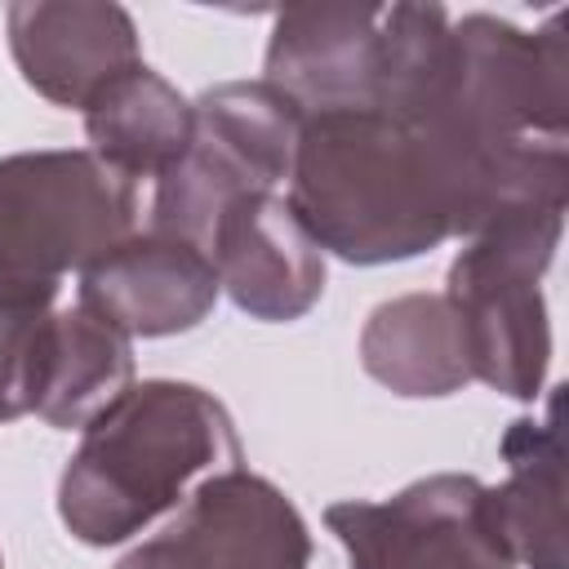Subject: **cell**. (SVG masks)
I'll return each mask as SVG.
<instances>
[{
  "instance_id": "cell-8",
  "label": "cell",
  "mask_w": 569,
  "mask_h": 569,
  "mask_svg": "<svg viewBox=\"0 0 569 569\" xmlns=\"http://www.w3.org/2000/svg\"><path fill=\"white\" fill-rule=\"evenodd\" d=\"M213 258L169 231H133L76 276V302L133 338L191 333L218 307Z\"/></svg>"
},
{
  "instance_id": "cell-15",
  "label": "cell",
  "mask_w": 569,
  "mask_h": 569,
  "mask_svg": "<svg viewBox=\"0 0 569 569\" xmlns=\"http://www.w3.org/2000/svg\"><path fill=\"white\" fill-rule=\"evenodd\" d=\"M80 116L89 151L138 187L164 178L191 142V98L147 62L116 76Z\"/></svg>"
},
{
  "instance_id": "cell-17",
  "label": "cell",
  "mask_w": 569,
  "mask_h": 569,
  "mask_svg": "<svg viewBox=\"0 0 569 569\" xmlns=\"http://www.w3.org/2000/svg\"><path fill=\"white\" fill-rule=\"evenodd\" d=\"M0 569H4V556H0Z\"/></svg>"
},
{
  "instance_id": "cell-3",
  "label": "cell",
  "mask_w": 569,
  "mask_h": 569,
  "mask_svg": "<svg viewBox=\"0 0 569 569\" xmlns=\"http://www.w3.org/2000/svg\"><path fill=\"white\" fill-rule=\"evenodd\" d=\"M142 187L89 147L0 156V302L58 307L62 280L138 231Z\"/></svg>"
},
{
  "instance_id": "cell-11",
  "label": "cell",
  "mask_w": 569,
  "mask_h": 569,
  "mask_svg": "<svg viewBox=\"0 0 569 569\" xmlns=\"http://www.w3.org/2000/svg\"><path fill=\"white\" fill-rule=\"evenodd\" d=\"M387 4H298L276 13L262 80L302 116L378 107Z\"/></svg>"
},
{
  "instance_id": "cell-10",
  "label": "cell",
  "mask_w": 569,
  "mask_h": 569,
  "mask_svg": "<svg viewBox=\"0 0 569 569\" xmlns=\"http://www.w3.org/2000/svg\"><path fill=\"white\" fill-rule=\"evenodd\" d=\"M4 36L22 84L67 111H84L142 62L138 22L111 0H18L4 9Z\"/></svg>"
},
{
  "instance_id": "cell-13",
  "label": "cell",
  "mask_w": 569,
  "mask_h": 569,
  "mask_svg": "<svg viewBox=\"0 0 569 569\" xmlns=\"http://www.w3.org/2000/svg\"><path fill=\"white\" fill-rule=\"evenodd\" d=\"M365 373L400 400H445L471 382L462 325L445 293H396L360 329Z\"/></svg>"
},
{
  "instance_id": "cell-2",
  "label": "cell",
  "mask_w": 569,
  "mask_h": 569,
  "mask_svg": "<svg viewBox=\"0 0 569 569\" xmlns=\"http://www.w3.org/2000/svg\"><path fill=\"white\" fill-rule=\"evenodd\" d=\"M240 458V431L213 391L182 378L133 382L80 431L58 476V520L84 547H120Z\"/></svg>"
},
{
  "instance_id": "cell-1",
  "label": "cell",
  "mask_w": 569,
  "mask_h": 569,
  "mask_svg": "<svg viewBox=\"0 0 569 569\" xmlns=\"http://www.w3.org/2000/svg\"><path fill=\"white\" fill-rule=\"evenodd\" d=\"M289 209L351 267L409 262L525 209L516 182L458 133L378 107L302 116Z\"/></svg>"
},
{
  "instance_id": "cell-6",
  "label": "cell",
  "mask_w": 569,
  "mask_h": 569,
  "mask_svg": "<svg viewBox=\"0 0 569 569\" xmlns=\"http://www.w3.org/2000/svg\"><path fill=\"white\" fill-rule=\"evenodd\" d=\"M325 529L347 569H516L489 516V485L467 471L422 476L391 498H342Z\"/></svg>"
},
{
  "instance_id": "cell-5",
  "label": "cell",
  "mask_w": 569,
  "mask_h": 569,
  "mask_svg": "<svg viewBox=\"0 0 569 569\" xmlns=\"http://www.w3.org/2000/svg\"><path fill=\"white\" fill-rule=\"evenodd\" d=\"M298 129L302 111L267 80H222L204 89L191 98L187 151L156 178L147 227L204 249L231 200L289 187Z\"/></svg>"
},
{
  "instance_id": "cell-14",
  "label": "cell",
  "mask_w": 569,
  "mask_h": 569,
  "mask_svg": "<svg viewBox=\"0 0 569 569\" xmlns=\"http://www.w3.org/2000/svg\"><path fill=\"white\" fill-rule=\"evenodd\" d=\"M133 342L120 329H111L80 302L53 307L31 413L53 431H84L133 387Z\"/></svg>"
},
{
  "instance_id": "cell-16",
  "label": "cell",
  "mask_w": 569,
  "mask_h": 569,
  "mask_svg": "<svg viewBox=\"0 0 569 569\" xmlns=\"http://www.w3.org/2000/svg\"><path fill=\"white\" fill-rule=\"evenodd\" d=\"M49 316H53V307L0 302V422H18L36 409Z\"/></svg>"
},
{
  "instance_id": "cell-12",
  "label": "cell",
  "mask_w": 569,
  "mask_h": 569,
  "mask_svg": "<svg viewBox=\"0 0 569 569\" xmlns=\"http://www.w3.org/2000/svg\"><path fill=\"white\" fill-rule=\"evenodd\" d=\"M560 391H547L542 418H516L502 431L507 480L489 485V516L516 569H565V440Z\"/></svg>"
},
{
  "instance_id": "cell-9",
  "label": "cell",
  "mask_w": 569,
  "mask_h": 569,
  "mask_svg": "<svg viewBox=\"0 0 569 569\" xmlns=\"http://www.w3.org/2000/svg\"><path fill=\"white\" fill-rule=\"evenodd\" d=\"M204 249L213 258L222 293L249 320L293 325L325 298V249L311 240L280 191L231 200L218 213Z\"/></svg>"
},
{
  "instance_id": "cell-7",
  "label": "cell",
  "mask_w": 569,
  "mask_h": 569,
  "mask_svg": "<svg viewBox=\"0 0 569 569\" xmlns=\"http://www.w3.org/2000/svg\"><path fill=\"white\" fill-rule=\"evenodd\" d=\"M116 569H311V529L276 480L231 467L200 480Z\"/></svg>"
},
{
  "instance_id": "cell-4",
  "label": "cell",
  "mask_w": 569,
  "mask_h": 569,
  "mask_svg": "<svg viewBox=\"0 0 569 569\" xmlns=\"http://www.w3.org/2000/svg\"><path fill=\"white\" fill-rule=\"evenodd\" d=\"M565 209H511L476 227L449 262L445 298L462 325L471 382L533 405L551 369L542 276L560 249Z\"/></svg>"
}]
</instances>
